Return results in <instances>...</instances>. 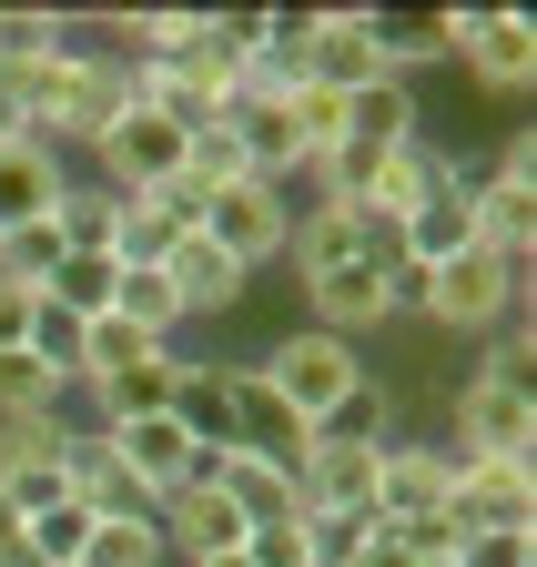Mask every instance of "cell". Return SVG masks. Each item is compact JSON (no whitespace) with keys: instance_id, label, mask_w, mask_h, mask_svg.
<instances>
[{"instance_id":"1","label":"cell","mask_w":537,"mask_h":567,"mask_svg":"<svg viewBox=\"0 0 537 567\" xmlns=\"http://www.w3.org/2000/svg\"><path fill=\"white\" fill-rule=\"evenodd\" d=\"M527 295H537V254H456V264H436L426 274V305H416V324H436V334H497L507 315H527Z\"/></svg>"},{"instance_id":"2","label":"cell","mask_w":537,"mask_h":567,"mask_svg":"<svg viewBox=\"0 0 537 567\" xmlns=\"http://www.w3.org/2000/svg\"><path fill=\"white\" fill-rule=\"evenodd\" d=\"M254 365H264V385H275L304 425H324L334 405H345L375 365H365V344H345V334H314V324H295V334H275V344H264L254 354Z\"/></svg>"},{"instance_id":"3","label":"cell","mask_w":537,"mask_h":567,"mask_svg":"<svg viewBox=\"0 0 537 567\" xmlns=\"http://www.w3.org/2000/svg\"><path fill=\"white\" fill-rule=\"evenodd\" d=\"M193 234L224 244L244 274H264V264H285V244H295V193H285V183L234 173L224 193H204V224H193Z\"/></svg>"},{"instance_id":"4","label":"cell","mask_w":537,"mask_h":567,"mask_svg":"<svg viewBox=\"0 0 537 567\" xmlns=\"http://www.w3.org/2000/svg\"><path fill=\"white\" fill-rule=\"evenodd\" d=\"M385 254H406V264H426V274L456 264V254H477V163H456V153H446L436 193H416L406 213H395Z\"/></svg>"},{"instance_id":"5","label":"cell","mask_w":537,"mask_h":567,"mask_svg":"<svg viewBox=\"0 0 537 567\" xmlns=\"http://www.w3.org/2000/svg\"><path fill=\"white\" fill-rule=\"evenodd\" d=\"M72 415H21V425H0V507L11 517H41L72 496Z\"/></svg>"},{"instance_id":"6","label":"cell","mask_w":537,"mask_h":567,"mask_svg":"<svg viewBox=\"0 0 537 567\" xmlns=\"http://www.w3.org/2000/svg\"><path fill=\"white\" fill-rule=\"evenodd\" d=\"M436 436L456 456H537V395L527 385H497V375H466Z\"/></svg>"},{"instance_id":"7","label":"cell","mask_w":537,"mask_h":567,"mask_svg":"<svg viewBox=\"0 0 537 567\" xmlns=\"http://www.w3.org/2000/svg\"><path fill=\"white\" fill-rule=\"evenodd\" d=\"M224 446H244V456H264V466H304V446H314V425L264 385V365H224Z\"/></svg>"},{"instance_id":"8","label":"cell","mask_w":537,"mask_h":567,"mask_svg":"<svg viewBox=\"0 0 537 567\" xmlns=\"http://www.w3.org/2000/svg\"><path fill=\"white\" fill-rule=\"evenodd\" d=\"M112 436V466H122V486L143 496V507H163L173 486H193V446L204 436H183V415L163 405V415H132V425H102Z\"/></svg>"},{"instance_id":"9","label":"cell","mask_w":537,"mask_h":567,"mask_svg":"<svg viewBox=\"0 0 537 567\" xmlns=\"http://www.w3.org/2000/svg\"><path fill=\"white\" fill-rule=\"evenodd\" d=\"M446 486H456V446L446 436H385V456H375V517L385 527L436 517Z\"/></svg>"},{"instance_id":"10","label":"cell","mask_w":537,"mask_h":567,"mask_svg":"<svg viewBox=\"0 0 537 567\" xmlns=\"http://www.w3.org/2000/svg\"><path fill=\"white\" fill-rule=\"evenodd\" d=\"M456 61L477 71V92L517 102L537 82V21L527 11H456Z\"/></svg>"},{"instance_id":"11","label":"cell","mask_w":537,"mask_h":567,"mask_svg":"<svg viewBox=\"0 0 537 567\" xmlns=\"http://www.w3.org/2000/svg\"><path fill=\"white\" fill-rule=\"evenodd\" d=\"M304 324H314V334H345V344H375V334L395 324V305H385V264L365 254V264L304 274Z\"/></svg>"},{"instance_id":"12","label":"cell","mask_w":537,"mask_h":567,"mask_svg":"<svg viewBox=\"0 0 537 567\" xmlns=\"http://www.w3.org/2000/svg\"><path fill=\"white\" fill-rule=\"evenodd\" d=\"M446 507L466 527H537V456H456Z\"/></svg>"},{"instance_id":"13","label":"cell","mask_w":537,"mask_h":567,"mask_svg":"<svg viewBox=\"0 0 537 567\" xmlns=\"http://www.w3.org/2000/svg\"><path fill=\"white\" fill-rule=\"evenodd\" d=\"M61 193H72V153H51L41 132L0 142V244H11V234H31V224H51V213H61Z\"/></svg>"},{"instance_id":"14","label":"cell","mask_w":537,"mask_h":567,"mask_svg":"<svg viewBox=\"0 0 537 567\" xmlns=\"http://www.w3.org/2000/svg\"><path fill=\"white\" fill-rule=\"evenodd\" d=\"M153 527H163V557L173 567H204V557H234L244 547V517H234L224 486H173L163 507H153Z\"/></svg>"},{"instance_id":"15","label":"cell","mask_w":537,"mask_h":567,"mask_svg":"<svg viewBox=\"0 0 537 567\" xmlns=\"http://www.w3.org/2000/svg\"><path fill=\"white\" fill-rule=\"evenodd\" d=\"M153 274H163L173 295H183V315H193V324H204V315H234V305L254 295V274H244L224 244H204V234H183V244H173Z\"/></svg>"},{"instance_id":"16","label":"cell","mask_w":537,"mask_h":567,"mask_svg":"<svg viewBox=\"0 0 537 567\" xmlns=\"http://www.w3.org/2000/svg\"><path fill=\"white\" fill-rule=\"evenodd\" d=\"M375 244H385V234L365 224L355 203H304V213H295V244H285V274L304 284V274H334V264H365Z\"/></svg>"},{"instance_id":"17","label":"cell","mask_w":537,"mask_h":567,"mask_svg":"<svg viewBox=\"0 0 537 567\" xmlns=\"http://www.w3.org/2000/svg\"><path fill=\"white\" fill-rule=\"evenodd\" d=\"M375 456L385 446H365V436H314L304 466H295L304 507H375Z\"/></svg>"},{"instance_id":"18","label":"cell","mask_w":537,"mask_h":567,"mask_svg":"<svg viewBox=\"0 0 537 567\" xmlns=\"http://www.w3.org/2000/svg\"><path fill=\"white\" fill-rule=\"evenodd\" d=\"M436 173H446V142H436V132H416V142H395V153L375 163V183H365V203H355V213H365L375 234H395V213H406L416 193H436Z\"/></svg>"},{"instance_id":"19","label":"cell","mask_w":537,"mask_h":567,"mask_svg":"<svg viewBox=\"0 0 537 567\" xmlns=\"http://www.w3.org/2000/svg\"><path fill=\"white\" fill-rule=\"evenodd\" d=\"M173 365H183V354H143V365H112V375H92V385H82V395H92V425L163 415V405H173Z\"/></svg>"},{"instance_id":"20","label":"cell","mask_w":537,"mask_h":567,"mask_svg":"<svg viewBox=\"0 0 537 567\" xmlns=\"http://www.w3.org/2000/svg\"><path fill=\"white\" fill-rule=\"evenodd\" d=\"M426 132V112H416V82H365L355 102H345V142H365V153H395V142H416Z\"/></svg>"},{"instance_id":"21","label":"cell","mask_w":537,"mask_h":567,"mask_svg":"<svg viewBox=\"0 0 537 567\" xmlns=\"http://www.w3.org/2000/svg\"><path fill=\"white\" fill-rule=\"evenodd\" d=\"M365 31H375V61L406 82L416 61H446L456 51V11H365Z\"/></svg>"},{"instance_id":"22","label":"cell","mask_w":537,"mask_h":567,"mask_svg":"<svg viewBox=\"0 0 537 567\" xmlns=\"http://www.w3.org/2000/svg\"><path fill=\"white\" fill-rule=\"evenodd\" d=\"M112 284H122V254H61V264L41 274V305L102 324V315H112Z\"/></svg>"},{"instance_id":"23","label":"cell","mask_w":537,"mask_h":567,"mask_svg":"<svg viewBox=\"0 0 537 567\" xmlns=\"http://www.w3.org/2000/svg\"><path fill=\"white\" fill-rule=\"evenodd\" d=\"M112 324H132V334H153V344H173L193 315H183V295L153 274V264H122V284H112Z\"/></svg>"},{"instance_id":"24","label":"cell","mask_w":537,"mask_h":567,"mask_svg":"<svg viewBox=\"0 0 537 567\" xmlns=\"http://www.w3.org/2000/svg\"><path fill=\"white\" fill-rule=\"evenodd\" d=\"M122 203H132V193H112V183L72 173V193H61L51 224H61V244H72V254H112V244H122Z\"/></svg>"},{"instance_id":"25","label":"cell","mask_w":537,"mask_h":567,"mask_svg":"<svg viewBox=\"0 0 537 567\" xmlns=\"http://www.w3.org/2000/svg\"><path fill=\"white\" fill-rule=\"evenodd\" d=\"M375 537H385L375 507H304V567H365Z\"/></svg>"},{"instance_id":"26","label":"cell","mask_w":537,"mask_h":567,"mask_svg":"<svg viewBox=\"0 0 537 567\" xmlns=\"http://www.w3.org/2000/svg\"><path fill=\"white\" fill-rule=\"evenodd\" d=\"M183 234H193V213H183L173 193H132V203H122V244H112V254H122V264H163Z\"/></svg>"},{"instance_id":"27","label":"cell","mask_w":537,"mask_h":567,"mask_svg":"<svg viewBox=\"0 0 537 567\" xmlns=\"http://www.w3.org/2000/svg\"><path fill=\"white\" fill-rule=\"evenodd\" d=\"M72 567H173V557H163V527L153 517H92V537H82Z\"/></svg>"},{"instance_id":"28","label":"cell","mask_w":537,"mask_h":567,"mask_svg":"<svg viewBox=\"0 0 537 567\" xmlns=\"http://www.w3.org/2000/svg\"><path fill=\"white\" fill-rule=\"evenodd\" d=\"M21 415H61V385L11 344V354H0V425H21Z\"/></svg>"},{"instance_id":"29","label":"cell","mask_w":537,"mask_h":567,"mask_svg":"<svg viewBox=\"0 0 537 567\" xmlns=\"http://www.w3.org/2000/svg\"><path fill=\"white\" fill-rule=\"evenodd\" d=\"M395 547H406L416 567H456V547H466V517L456 507H436V517H406V527H385Z\"/></svg>"},{"instance_id":"30","label":"cell","mask_w":537,"mask_h":567,"mask_svg":"<svg viewBox=\"0 0 537 567\" xmlns=\"http://www.w3.org/2000/svg\"><path fill=\"white\" fill-rule=\"evenodd\" d=\"M41 51H61V11H0V71H21Z\"/></svg>"},{"instance_id":"31","label":"cell","mask_w":537,"mask_h":567,"mask_svg":"<svg viewBox=\"0 0 537 567\" xmlns=\"http://www.w3.org/2000/svg\"><path fill=\"white\" fill-rule=\"evenodd\" d=\"M456 567H537V527H466Z\"/></svg>"},{"instance_id":"32","label":"cell","mask_w":537,"mask_h":567,"mask_svg":"<svg viewBox=\"0 0 537 567\" xmlns=\"http://www.w3.org/2000/svg\"><path fill=\"white\" fill-rule=\"evenodd\" d=\"M31 305H41V284H21V274H0V354H11V344L31 334Z\"/></svg>"},{"instance_id":"33","label":"cell","mask_w":537,"mask_h":567,"mask_svg":"<svg viewBox=\"0 0 537 567\" xmlns=\"http://www.w3.org/2000/svg\"><path fill=\"white\" fill-rule=\"evenodd\" d=\"M31 122H21V102H11V82H0V142H21Z\"/></svg>"},{"instance_id":"34","label":"cell","mask_w":537,"mask_h":567,"mask_svg":"<svg viewBox=\"0 0 537 567\" xmlns=\"http://www.w3.org/2000/svg\"><path fill=\"white\" fill-rule=\"evenodd\" d=\"M0 567H21V517L0 507Z\"/></svg>"},{"instance_id":"35","label":"cell","mask_w":537,"mask_h":567,"mask_svg":"<svg viewBox=\"0 0 537 567\" xmlns=\"http://www.w3.org/2000/svg\"><path fill=\"white\" fill-rule=\"evenodd\" d=\"M204 567H244V547H234V557H204Z\"/></svg>"},{"instance_id":"36","label":"cell","mask_w":537,"mask_h":567,"mask_svg":"<svg viewBox=\"0 0 537 567\" xmlns=\"http://www.w3.org/2000/svg\"><path fill=\"white\" fill-rule=\"evenodd\" d=\"M21 567H41V557H21Z\"/></svg>"}]
</instances>
